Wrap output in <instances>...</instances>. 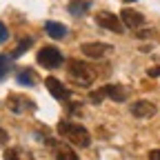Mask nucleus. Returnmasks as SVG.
<instances>
[{"label":"nucleus","mask_w":160,"mask_h":160,"mask_svg":"<svg viewBox=\"0 0 160 160\" xmlns=\"http://www.w3.org/2000/svg\"><path fill=\"white\" fill-rule=\"evenodd\" d=\"M58 133L62 136L65 140H69L71 145H76V147H89L91 145L89 131L82 125H78V122H69V120L58 122Z\"/></svg>","instance_id":"f257e3e1"},{"label":"nucleus","mask_w":160,"mask_h":160,"mask_svg":"<svg viewBox=\"0 0 160 160\" xmlns=\"http://www.w3.org/2000/svg\"><path fill=\"white\" fill-rule=\"evenodd\" d=\"M45 87H47V91H49L56 100H60V102H69L71 93H69V89L60 82L58 78H47V80H45Z\"/></svg>","instance_id":"20e7f679"},{"label":"nucleus","mask_w":160,"mask_h":160,"mask_svg":"<svg viewBox=\"0 0 160 160\" xmlns=\"http://www.w3.org/2000/svg\"><path fill=\"white\" fill-rule=\"evenodd\" d=\"M45 31H47L51 38H56V40H60V38L67 36V27H65L62 22H56V20H49V22L45 25Z\"/></svg>","instance_id":"9b49d317"},{"label":"nucleus","mask_w":160,"mask_h":160,"mask_svg":"<svg viewBox=\"0 0 160 160\" xmlns=\"http://www.w3.org/2000/svg\"><path fill=\"white\" fill-rule=\"evenodd\" d=\"M102 98H107V91H105V87L102 89H98V91H91L89 93V100H91V102H102Z\"/></svg>","instance_id":"a211bd4d"},{"label":"nucleus","mask_w":160,"mask_h":160,"mask_svg":"<svg viewBox=\"0 0 160 160\" xmlns=\"http://www.w3.org/2000/svg\"><path fill=\"white\" fill-rule=\"evenodd\" d=\"M9 69H11L9 58H7V56H0V80H2V78L9 73Z\"/></svg>","instance_id":"dca6fc26"},{"label":"nucleus","mask_w":160,"mask_h":160,"mask_svg":"<svg viewBox=\"0 0 160 160\" xmlns=\"http://www.w3.org/2000/svg\"><path fill=\"white\" fill-rule=\"evenodd\" d=\"M127 2H133V0H127Z\"/></svg>","instance_id":"5701e85b"},{"label":"nucleus","mask_w":160,"mask_h":160,"mask_svg":"<svg viewBox=\"0 0 160 160\" xmlns=\"http://www.w3.org/2000/svg\"><path fill=\"white\" fill-rule=\"evenodd\" d=\"M38 65L47 67V69H58L62 65V53H60L56 47H45L38 51Z\"/></svg>","instance_id":"7ed1b4c3"},{"label":"nucleus","mask_w":160,"mask_h":160,"mask_svg":"<svg viewBox=\"0 0 160 160\" xmlns=\"http://www.w3.org/2000/svg\"><path fill=\"white\" fill-rule=\"evenodd\" d=\"M7 38H9V29L5 27V22H0V45H2Z\"/></svg>","instance_id":"6ab92c4d"},{"label":"nucleus","mask_w":160,"mask_h":160,"mask_svg":"<svg viewBox=\"0 0 160 160\" xmlns=\"http://www.w3.org/2000/svg\"><path fill=\"white\" fill-rule=\"evenodd\" d=\"M7 107H9L11 111L20 113V111H27V109H33L36 105L31 102L29 98H25V96H9V98H7Z\"/></svg>","instance_id":"6e6552de"},{"label":"nucleus","mask_w":160,"mask_h":160,"mask_svg":"<svg viewBox=\"0 0 160 160\" xmlns=\"http://www.w3.org/2000/svg\"><path fill=\"white\" fill-rule=\"evenodd\" d=\"M120 18H122V22L129 29H138L140 25H145V16L133 11V9H122V11H120Z\"/></svg>","instance_id":"0eeeda50"},{"label":"nucleus","mask_w":160,"mask_h":160,"mask_svg":"<svg viewBox=\"0 0 160 160\" xmlns=\"http://www.w3.org/2000/svg\"><path fill=\"white\" fill-rule=\"evenodd\" d=\"M87 7H89V2H85V0H71V5H69V11H71L73 16H82Z\"/></svg>","instance_id":"2eb2a0df"},{"label":"nucleus","mask_w":160,"mask_h":160,"mask_svg":"<svg viewBox=\"0 0 160 160\" xmlns=\"http://www.w3.org/2000/svg\"><path fill=\"white\" fill-rule=\"evenodd\" d=\"M18 82L20 85H25V87H33L36 85V73L25 69V71H18Z\"/></svg>","instance_id":"4468645a"},{"label":"nucleus","mask_w":160,"mask_h":160,"mask_svg":"<svg viewBox=\"0 0 160 160\" xmlns=\"http://www.w3.org/2000/svg\"><path fill=\"white\" fill-rule=\"evenodd\" d=\"M80 49H82V53L89 56V58H102V56H107L111 51V45H107V42H85Z\"/></svg>","instance_id":"423d86ee"},{"label":"nucleus","mask_w":160,"mask_h":160,"mask_svg":"<svg viewBox=\"0 0 160 160\" xmlns=\"http://www.w3.org/2000/svg\"><path fill=\"white\" fill-rule=\"evenodd\" d=\"M149 160H160V149H153V151H149Z\"/></svg>","instance_id":"412c9836"},{"label":"nucleus","mask_w":160,"mask_h":160,"mask_svg":"<svg viewBox=\"0 0 160 160\" xmlns=\"http://www.w3.org/2000/svg\"><path fill=\"white\" fill-rule=\"evenodd\" d=\"M158 73H160V69H158V67H153V69H149V76H158Z\"/></svg>","instance_id":"4be33fe9"},{"label":"nucleus","mask_w":160,"mask_h":160,"mask_svg":"<svg viewBox=\"0 0 160 160\" xmlns=\"http://www.w3.org/2000/svg\"><path fill=\"white\" fill-rule=\"evenodd\" d=\"M96 22L102 27V29H109L113 33H120L122 31V25H120V18L116 13H109V11H102V13H98L96 16Z\"/></svg>","instance_id":"39448f33"},{"label":"nucleus","mask_w":160,"mask_h":160,"mask_svg":"<svg viewBox=\"0 0 160 160\" xmlns=\"http://www.w3.org/2000/svg\"><path fill=\"white\" fill-rule=\"evenodd\" d=\"M67 69H69V76L76 80L78 85H82V87H89L93 82V78H96V71L89 65H85L82 60H69Z\"/></svg>","instance_id":"f03ea898"},{"label":"nucleus","mask_w":160,"mask_h":160,"mask_svg":"<svg viewBox=\"0 0 160 160\" xmlns=\"http://www.w3.org/2000/svg\"><path fill=\"white\" fill-rule=\"evenodd\" d=\"M5 160H33V156L25 153L22 149H7L5 151Z\"/></svg>","instance_id":"ddd939ff"},{"label":"nucleus","mask_w":160,"mask_h":160,"mask_svg":"<svg viewBox=\"0 0 160 160\" xmlns=\"http://www.w3.org/2000/svg\"><path fill=\"white\" fill-rule=\"evenodd\" d=\"M131 113L136 118H151L156 113V105H151L149 100H138L131 105Z\"/></svg>","instance_id":"1a4fd4ad"},{"label":"nucleus","mask_w":160,"mask_h":160,"mask_svg":"<svg viewBox=\"0 0 160 160\" xmlns=\"http://www.w3.org/2000/svg\"><path fill=\"white\" fill-rule=\"evenodd\" d=\"M56 149V160H80L78 153L73 149H69L67 145H60V142H51Z\"/></svg>","instance_id":"9d476101"},{"label":"nucleus","mask_w":160,"mask_h":160,"mask_svg":"<svg viewBox=\"0 0 160 160\" xmlns=\"http://www.w3.org/2000/svg\"><path fill=\"white\" fill-rule=\"evenodd\" d=\"M7 140H9V136H7V131H5L2 127H0V145H5V142H7Z\"/></svg>","instance_id":"aec40b11"},{"label":"nucleus","mask_w":160,"mask_h":160,"mask_svg":"<svg viewBox=\"0 0 160 160\" xmlns=\"http://www.w3.org/2000/svg\"><path fill=\"white\" fill-rule=\"evenodd\" d=\"M105 91H107V96H109L111 100H116V102H122V100L127 98V93H129L125 87H118V85H107Z\"/></svg>","instance_id":"f8f14e48"},{"label":"nucleus","mask_w":160,"mask_h":160,"mask_svg":"<svg viewBox=\"0 0 160 160\" xmlns=\"http://www.w3.org/2000/svg\"><path fill=\"white\" fill-rule=\"evenodd\" d=\"M31 47V38H25V40H20V45H18V49L13 51V58H18L20 53H25L27 49Z\"/></svg>","instance_id":"f3484780"}]
</instances>
